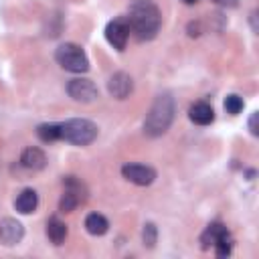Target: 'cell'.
Returning <instances> with one entry per match:
<instances>
[{
    "instance_id": "obj_1",
    "label": "cell",
    "mask_w": 259,
    "mask_h": 259,
    "mask_svg": "<svg viewBox=\"0 0 259 259\" xmlns=\"http://www.w3.org/2000/svg\"><path fill=\"white\" fill-rule=\"evenodd\" d=\"M125 18H127L130 30L138 40H152L162 26L160 8L152 0H134L127 8Z\"/></svg>"
},
{
    "instance_id": "obj_2",
    "label": "cell",
    "mask_w": 259,
    "mask_h": 259,
    "mask_svg": "<svg viewBox=\"0 0 259 259\" xmlns=\"http://www.w3.org/2000/svg\"><path fill=\"white\" fill-rule=\"evenodd\" d=\"M174 111H176V103H174V97L170 93H160L148 115H146V121H144V134L150 136V138H158L162 134L168 132L172 119H174Z\"/></svg>"
},
{
    "instance_id": "obj_3",
    "label": "cell",
    "mask_w": 259,
    "mask_h": 259,
    "mask_svg": "<svg viewBox=\"0 0 259 259\" xmlns=\"http://www.w3.org/2000/svg\"><path fill=\"white\" fill-rule=\"evenodd\" d=\"M97 125L83 117H73L61 123V140L75 144V146H87L97 138Z\"/></svg>"
},
{
    "instance_id": "obj_4",
    "label": "cell",
    "mask_w": 259,
    "mask_h": 259,
    "mask_svg": "<svg viewBox=\"0 0 259 259\" xmlns=\"http://www.w3.org/2000/svg\"><path fill=\"white\" fill-rule=\"evenodd\" d=\"M55 61L71 73H85L89 71V59L85 51L75 42H63L55 51Z\"/></svg>"
},
{
    "instance_id": "obj_5",
    "label": "cell",
    "mask_w": 259,
    "mask_h": 259,
    "mask_svg": "<svg viewBox=\"0 0 259 259\" xmlns=\"http://www.w3.org/2000/svg\"><path fill=\"white\" fill-rule=\"evenodd\" d=\"M63 186H65V190H63L61 200H59V210L61 212H71L87 200V188L77 176H65Z\"/></svg>"
},
{
    "instance_id": "obj_6",
    "label": "cell",
    "mask_w": 259,
    "mask_h": 259,
    "mask_svg": "<svg viewBox=\"0 0 259 259\" xmlns=\"http://www.w3.org/2000/svg\"><path fill=\"white\" fill-rule=\"evenodd\" d=\"M67 93L73 101H79V103H91L99 97V91H97L95 83L91 79H85V77L71 79L67 83Z\"/></svg>"
},
{
    "instance_id": "obj_7",
    "label": "cell",
    "mask_w": 259,
    "mask_h": 259,
    "mask_svg": "<svg viewBox=\"0 0 259 259\" xmlns=\"http://www.w3.org/2000/svg\"><path fill=\"white\" fill-rule=\"evenodd\" d=\"M130 24H127V18L125 16H117L113 20L107 22L105 26V38L107 42L117 49V51H123L125 45H127V38H130Z\"/></svg>"
},
{
    "instance_id": "obj_8",
    "label": "cell",
    "mask_w": 259,
    "mask_h": 259,
    "mask_svg": "<svg viewBox=\"0 0 259 259\" xmlns=\"http://www.w3.org/2000/svg\"><path fill=\"white\" fill-rule=\"evenodd\" d=\"M121 176L127 182L136 184V186H148V184L154 182L156 170L146 166V164H123L121 166Z\"/></svg>"
},
{
    "instance_id": "obj_9",
    "label": "cell",
    "mask_w": 259,
    "mask_h": 259,
    "mask_svg": "<svg viewBox=\"0 0 259 259\" xmlns=\"http://www.w3.org/2000/svg\"><path fill=\"white\" fill-rule=\"evenodd\" d=\"M107 91H109V95L115 97V99H125V97H130V93L134 91V81H132V77H130L127 73L117 71V73H113V75L109 77V81H107Z\"/></svg>"
},
{
    "instance_id": "obj_10",
    "label": "cell",
    "mask_w": 259,
    "mask_h": 259,
    "mask_svg": "<svg viewBox=\"0 0 259 259\" xmlns=\"http://www.w3.org/2000/svg\"><path fill=\"white\" fill-rule=\"evenodd\" d=\"M22 237H24V229L16 219L6 217L0 221V241L4 245H16L20 243Z\"/></svg>"
},
{
    "instance_id": "obj_11",
    "label": "cell",
    "mask_w": 259,
    "mask_h": 259,
    "mask_svg": "<svg viewBox=\"0 0 259 259\" xmlns=\"http://www.w3.org/2000/svg\"><path fill=\"white\" fill-rule=\"evenodd\" d=\"M225 237H229L227 227H225L223 223H210V225L202 231V235H200L202 249H210V247H214V245H217L219 241H223Z\"/></svg>"
},
{
    "instance_id": "obj_12",
    "label": "cell",
    "mask_w": 259,
    "mask_h": 259,
    "mask_svg": "<svg viewBox=\"0 0 259 259\" xmlns=\"http://www.w3.org/2000/svg\"><path fill=\"white\" fill-rule=\"evenodd\" d=\"M188 117H190V121H194L198 125H208L214 119V111H212V107L206 101H198V103L190 105Z\"/></svg>"
},
{
    "instance_id": "obj_13",
    "label": "cell",
    "mask_w": 259,
    "mask_h": 259,
    "mask_svg": "<svg viewBox=\"0 0 259 259\" xmlns=\"http://www.w3.org/2000/svg\"><path fill=\"white\" fill-rule=\"evenodd\" d=\"M20 162L28 170H42L47 166V156L40 148H26L20 156Z\"/></svg>"
},
{
    "instance_id": "obj_14",
    "label": "cell",
    "mask_w": 259,
    "mask_h": 259,
    "mask_svg": "<svg viewBox=\"0 0 259 259\" xmlns=\"http://www.w3.org/2000/svg\"><path fill=\"white\" fill-rule=\"evenodd\" d=\"M14 206H16L18 212H22V214H30V212H34L36 206H38V194H36L32 188H24V190L16 196Z\"/></svg>"
},
{
    "instance_id": "obj_15",
    "label": "cell",
    "mask_w": 259,
    "mask_h": 259,
    "mask_svg": "<svg viewBox=\"0 0 259 259\" xmlns=\"http://www.w3.org/2000/svg\"><path fill=\"white\" fill-rule=\"evenodd\" d=\"M85 229H87L89 235L101 237V235L107 233L109 221H107L103 214H99V212H91V214H87V219H85Z\"/></svg>"
},
{
    "instance_id": "obj_16",
    "label": "cell",
    "mask_w": 259,
    "mask_h": 259,
    "mask_svg": "<svg viewBox=\"0 0 259 259\" xmlns=\"http://www.w3.org/2000/svg\"><path fill=\"white\" fill-rule=\"evenodd\" d=\"M47 237H49L55 245H61V243L67 239V225H65L61 219H57V217L49 219V221H47Z\"/></svg>"
},
{
    "instance_id": "obj_17",
    "label": "cell",
    "mask_w": 259,
    "mask_h": 259,
    "mask_svg": "<svg viewBox=\"0 0 259 259\" xmlns=\"http://www.w3.org/2000/svg\"><path fill=\"white\" fill-rule=\"evenodd\" d=\"M36 136L42 142H55L61 140V123H40L36 127Z\"/></svg>"
},
{
    "instance_id": "obj_18",
    "label": "cell",
    "mask_w": 259,
    "mask_h": 259,
    "mask_svg": "<svg viewBox=\"0 0 259 259\" xmlns=\"http://www.w3.org/2000/svg\"><path fill=\"white\" fill-rule=\"evenodd\" d=\"M142 239H144V245H146V247H154V245H156L158 231H156V225H154V223H146V225H144Z\"/></svg>"
},
{
    "instance_id": "obj_19",
    "label": "cell",
    "mask_w": 259,
    "mask_h": 259,
    "mask_svg": "<svg viewBox=\"0 0 259 259\" xmlns=\"http://www.w3.org/2000/svg\"><path fill=\"white\" fill-rule=\"evenodd\" d=\"M225 109H227V113H231V115L241 113V109H243V99H241L239 95H227V99H225Z\"/></svg>"
},
{
    "instance_id": "obj_20",
    "label": "cell",
    "mask_w": 259,
    "mask_h": 259,
    "mask_svg": "<svg viewBox=\"0 0 259 259\" xmlns=\"http://www.w3.org/2000/svg\"><path fill=\"white\" fill-rule=\"evenodd\" d=\"M212 249L217 251V255H219V257H229V255H231V249H233V239H231V235H229V237H225L223 241H219Z\"/></svg>"
},
{
    "instance_id": "obj_21",
    "label": "cell",
    "mask_w": 259,
    "mask_h": 259,
    "mask_svg": "<svg viewBox=\"0 0 259 259\" xmlns=\"http://www.w3.org/2000/svg\"><path fill=\"white\" fill-rule=\"evenodd\" d=\"M249 130H251V134H253V136H257V134H259V130H257V113H251V119H249Z\"/></svg>"
},
{
    "instance_id": "obj_22",
    "label": "cell",
    "mask_w": 259,
    "mask_h": 259,
    "mask_svg": "<svg viewBox=\"0 0 259 259\" xmlns=\"http://www.w3.org/2000/svg\"><path fill=\"white\" fill-rule=\"evenodd\" d=\"M188 30H190V32H188L190 36H198V34H200V32H198V30H200V24H198V22H194V24H190V26H188Z\"/></svg>"
},
{
    "instance_id": "obj_23",
    "label": "cell",
    "mask_w": 259,
    "mask_h": 259,
    "mask_svg": "<svg viewBox=\"0 0 259 259\" xmlns=\"http://www.w3.org/2000/svg\"><path fill=\"white\" fill-rule=\"evenodd\" d=\"M212 2H217L221 6H235L237 4V0H212Z\"/></svg>"
},
{
    "instance_id": "obj_24",
    "label": "cell",
    "mask_w": 259,
    "mask_h": 259,
    "mask_svg": "<svg viewBox=\"0 0 259 259\" xmlns=\"http://www.w3.org/2000/svg\"><path fill=\"white\" fill-rule=\"evenodd\" d=\"M182 2H184V4H196L198 0H182Z\"/></svg>"
}]
</instances>
